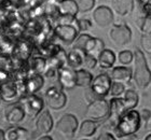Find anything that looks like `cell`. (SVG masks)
I'll use <instances>...</instances> for the list:
<instances>
[{
    "instance_id": "1",
    "label": "cell",
    "mask_w": 151,
    "mask_h": 140,
    "mask_svg": "<svg viewBox=\"0 0 151 140\" xmlns=\"http://www.w3.org/2000/svg\"><path fill=\"white\" fill-rule=\"evenodd\" d=\"M134 70L133 80L136 86L140 90H145L151 83V70L149 69L147 58L142 50L135 49L134 51Z\"/></svg>"
},
{
    "instance_id": "36",
    "label": "cell",
    "mask_w": 151,
    "mask_h": 140,
    "mask_svg": "<svg viewBox=\"0 0 151 140\" xmlns=\"http://www.w3.org/2000/svg\"><path fill=\"white\" fill-rule=\"evenodd\" d=\"M78 28L80 32H82V31H88V29L92 28V22L90 19H78Z\"/></svg>"
},
{
    "instance_id": "32",
    "label": "cell",
    "mask_w": 151,
    "mask_h": 140,
    "mask_svg": "<svg viewBox=\"0 0 151 140\" xmlns=\"http://www.w3.org/2000/svg\"><path fill=\"white\" fill-rule=\"evenodd\" d=\"M32 67L35 73H43L47 68V59H44L43 57H36L32 60Z\"/></svg>"
},
{
    "instance_id": "17",
    "label": "cell",
    "mask_w": 151,
    "mask_h": 140,
    "mask_svg": "<svg viewBox=\"0 0 151 140\" xmlns=\"http://www.w3.org/2000/svg\"><path fill=\"white\" fill-rule=\"evenodd\" d=\"M0 99L8 103H15L19 99V92L12 84L6 83L0 85Z\"/></svg>"
},
{
    "instance_id": "3",
    "label": "cell",
    "mask_w": 151,
    "mask_h": 140,
    "mask_svg": "<svg viewBox=\"0 0 151 140\" xmlns=\"http://www.w3.org/2000/svg\"><path fill=\"white\" fill-rule=\"evenodd\" d=\"M79 128V122L76 115L66 113L57 121L55 125V131L64 139H71L75 137Z\"/></svg>"
},
{
    "instance_id": "14",
    "label": "cell",
    "mask_w": 151,
    "mask_h": 140,
    "mask_svg": "<svg viewBox=\"0 0 151 140\" xmlns=\"http://www.w3.org/2000/svg\"><path fill=\"white\" fill-rule=\"evenodd\" d=\"M25 110L22 105H15L12 103L4 111V118L10 125H17L25 118Z\"/></svg>"
},
{
    "instance_id": "7",
    "label": "cell",
    "mask_w": 151,
    "mask_h": 140,
    "mask_svg": "<svg viewBox=\"0 0 151 140\" xmlns=\"http://www.w3.org/2000/svg\"><path fill=\"white\" fill-rule=\"evenodd\" d=\"M22 107L25 110L26 115L30 118H37L44 108V101L42 98L37 96L36 94H27V96L21 103Z\"/></svg>"
},
{
    "instance_id": "44",
    "label": "cell",
    "mask_w": 151,
    "mask_h": 140,
    "mask_svg": "<svg viewBox=\"0 0 151 140\" xmlns=\"http://www.w3.org/2000/svg\"><path fill=\"white\" fill-rule=\"evenodd\" d=\"M145 140H151V131H150V134H148L145 137Z\"/></svg>"
},
{
    "instance_id": "25",
    "label": "cell",
    "mask_w": 151,
    "mask_h": 140,
    "mask_svg": "<svg viewBox=\"0 0 151 140\" xmlns=\"http://www.w3.org/2000/svg\"><path fill=\"white\" fill-rule=\"evenodd\" d=\"M105 49V43L104 41L96 37H91V39L88 40L86 47H85L84 52L88 54L98 57V55L101 53V51Z\"/></svg>"
},
{
    "instance_id": "10",
    "label": "cell",
    "mask_w": 151,
    "mask_h": 140,
    "mask_svg": "<svg viewBox=\"0 0 151 140\" xmlns=\"http://www.w3.org/2000/svg\"><path fill=\"white\" fill-rule=\"evenodd\" d=\"M79 29L75 25L66 24H57L54 28V34L57 39H60L65 44H73L76 38L78 37Z\"/></svg>"
},
{
    "instance_id": "8",
    "label": "cell",
    "mask_w": 151,
    "mask_h": 140,
    "mask_svg": "<svg viewBox=\"0 0 151 140\" xmlns=\"http://www.w3.org/2000/svg\"><path fill=\"white\" fill-rule=\"evenodd\" d=\"M111 83H112V80H111L110 75L104 72V73H99L95 78H93V81H92L90 87L94 90V93L99 98H105L109 94Z\"/></svg>"
},
{
    "instance_id": "2",
    "label": "cell",
    "mask_w": 151,
    "mask_h": 140,
    "mask_svg": "<svg viewBox=\"0 0 151 140\" xmlns=\"http://www.w3.org/2000/svg\"><path fill=\"white\" fill-rule=\"evenodd\" d=\"M142 126V116L137 110L129 109L126 110L119 121L116 123L114 131L116 135L120 137L127 136V135H134L139 131Z\"/></svg>"
},
{
    "instance_id": "6",
    "label": "cell",
    "mask_w": 151,
    "mask_h": 140,
    "mask_svg": "<svg viewBox=\"0 0 151 140\" xmlns=\"http://www.w3.org/2000/svg\"><path fill=\"white\" fill-rule=\"evenodd\" d=\"M44 101L47 106L52 110H62L67 103V96L62 87H49L44 95Z\"/></svg>"
},
{
    "instance_id": "30",
    "label": "cell",
    "mask_w": 151,
    "mask_h": 140,
    "mask_svg": "<svg viewBox=\"0 0 151 140\" xmlns=\"http://www.w3.org/2000/svg\"><path fill=\"white\" fill-rule=\"evenodd\" d=\"M125 84L121 83V82H116L112 81L110 86V90H109V94H110L112 97H121L125 92Z\"/></svg>"
},
{
    "instance_id": "16",
    "label": "cell",
    "mask_w": 151,
    "mask_h": 140,
    "mask_svg": "<svg viewBox=\"0 0 151 140\" xmlns=\"http://www.w3.org/2000/svg\"><path fill=\"white\" fill-rule=\"evenodd\" d=\"M44 77L42 73H35L29 77L25 82V90L27 94H36L43 87Z\"/></svg>"
},
{
    "instance_id": "23",
    "label": "cell",
    "mask_w": 151,
    "mask_h": 140,
    "mask_svg": "<svg viewBox=\"0 0 151 140\" xmlns=\"http://www.w3.org/2000/svg\"><path fill=\"white\" fill-rule=\"evenodd\" d=\"M57 10H58V14H62V15L77 16V14L79 13L76 0H60L57 3Z\"/></svg>"
},
{
    "instance_id": "41",
    "label": "cell",
    "mask_w": 151,
    "mask_h": 140,
    "mask_svg": "<svg viewBox=\"0 0 151 140\" xmlns=\"http://www.w3.org/2000/svg\"><path fill=\"white\" fill-rule=\"evenodd\" d=\"M38 139L39 140H52L53 138L51 137V136H49L47 134H45V135H41V137H39Z\"/></svg>"
},
{
    "instance_id": "33",
    "label": "cell",
    "mask_w": 151,
    "mask_h": 140,
    "mask_svg": "<svg viewBox=\"0 0 151 140\" xmlns=\"http://www.w3.org/2000/svg\"><path fill=\"white\" fill-rule=\"evenodd\" d=\"M140 44L142 51L151 55V34H144L140 36Z\"/></svg>"
},
{
    "instance_id": "15",
    "label": "cell",
    "mask_w": 151,
    "mask_h": 140,
    "mask_svg": "<svg viewBox=\"0 0 151 140\" xmlns=\"http://www.w3.org/2000/svg\"><path fill=\"white\" fill-rule=\"evenodd\" d=\"M111 80L121 82L123 84H129L133 80V70L126 66H118L112 69L110 73Z\"/></svg>"
},
{
    "instance_id": "29",
    "label": "cell",
    "mask_w": 151,
    "mask_h": 140,
    "mask_svg": "<svg viewBox=\"0 0 151 140\" xmlns=\"http://www.w3.org/2000/svg\"><path fill=\"white\" fill-rule=\"evenodd\" d=\"M91 34H78V37L76 38V40L73 41V47H77V49H80V50L84 51L85 47L88 44V40L91 39Z\"/></svg>"
},
{
    "instance_id": "21",
    "label": "cell",
    "mask_w": 151,
    "mask_h": 140,
    "mask_svg": "<svg viewBox=\"0 0 151 140\" xmlns=\"http://www.w3.org/2000/svg\"><path fill=\"white\" fill-rule=\"evenodd\" d=\"M134 1L135 0H113V10L120 16L129 15L134 10Z\"/></svg>"
},
{
    "instance_id": "42",
    "label": "cell",
    "mask_w": 151,
    "mask_h": 140,
    "mask_svg": "<svg viewBox=\"0 0 151 140\" xmlns=\"http://www.w3.org/2000/svg\"><path fill=\"white\" fill-rule=\"evenodd\" d=\"M4 139H6V131L0 129V140H4Z\"/></svg>"
},
{
    "instance_id": "4",
    "label": "cell",
    "mask_w": 151,
    "mask_h": 140,
    "mask_svg": "<svg viewBox=\"0 0 151 140\" xmlns=\"http://www.w3.org/2000/svg\"><path fill=\"white\" fill-rule=\"evenodd\" d=\"M132 29L125 23L113 25L109 30V38L116 47H125L132 41Z\"/></svg>"
},
{
    "instance_id": "31",
    "label": "cell",
    "mask_w": 151,
    "mask_h": 140,
    "mask_svg": "<svg viewBox=\"0 0 151 140\" xmlns=\"http://www.w3.org/2000/svg\"><path fill=\"white\" fill-rule=\"evenodd\" d=\"M79 13L90 12L95 6V0H76Z\"/></svg>"
},
{
    "instance_id": "19",
    "label": "cell",
    "mask_w": 151,
    "mask_h": 140,
    "mask_svg": "<svg viewBox=\"0 0 151 140\" xmlns=\"http://www.w3.org/2000/svg\"><path fill=\"white\" fill-rule=\"evenodd\" d=\"M116 53L110 49H104L97 57V65L101 69H110L116 62Z\"/></svg>"
},
{
    "instance_id": "13",
    "label": "cell",
    "mask_w": 151,
    "mask_h": 140,
    "mask_svg": "<svg viewBox=\"0 0 151 140\" xmlns=\"http://www.w3.org/2000/svg\"><path fill=\"white\" fill-rule=\"evenodd\" d=\"M36 131L39 135L49 134L54 127V121L49 110H42L37 115L36 120Z\"/></svg>"
},
{
    "instance_id": "18",
    "label": "cell",
    "mask_w": 151,
    "mask_h": 140,
    "mask_svg": "<svg viewBox=\"0 0 151 140\" xmlns=\"http://www.w3.org/2000/svg\"><path fill=\"white\" fill-rule=\"evenodd\" d=\"M84 51L73 47V50L67 54V66L73 69H79L83 67V59H84Z\"/></svg>"
},
{
    "instance_id": "38",
    "label": "cell",
    "mask_w": 151,
    "mask_h": 140,
    "mask_svg": "<svg viewBox=\"0 0 151 140\" xmlns=\"http://www.w3.org/2000/svg\"><path fill=\"white\" fill-rule=\"evenodd\" d=\"M142 14L146 16H151V0H148L145 4L142 6Z\"/></svg>"
},
{
    "instance_id": "40",
    "label": "cell",
    "mask_w": 151,
    "mask_h": 140,
    "mask_svg": "<svg viewBox=\"0 0 151 140\" xmlns=\"http://www.w3.org/2000/svg\"><path fill=\"white\" fill-rule=\"evenodd\" d=\"M145 128L147 129V131H151V114L149 115L148 118H146V121H145Z\"/></svg>"
},
{
    "instance_id": "28",
    "label": "cell",
    "mask_w": 151,
    "mask_h": 140,
    "mask_svg": "<svg viewBox=\"0 0 151 140\" xmlns=\"http://www.w3.org/2000/svg\"><path fill=\"white\" fill-rule=\"evenodd\" d=\"M118 60L121 65L124 66H129L131 65L134 60V52L129 50H124L121 51L119 54H118Z\"/></svg>"
},
{
    "instance_id": "37",
    "label": "cell",
    "mask_w": 151,
    "mask_h": 140,
    "mask_svg": "<svg viewBox=\"0 0 151 140\" xmlns=\"http://www.w3.org/2000/svg\"><path fill=\"white\" fill-rule=\"evenodd\" d=\"M114 139H116V136L112 133H109V131H104V133H101L97 137V140H114Z\"/></svg>"
},
{
    "instance_id": "35",
    "label": "cell",
    "mask_w": 151,
    "mask_h": 140,
    "mask_svg": "<svg viewBox=\"0 0 151 140\" xmlns=\"http://www.w3.org/2000/svg\"><path fill=\"white\" fill-rule=\"evenodd\" d=\"M83 97H84L85 101H88V103L99 98V97H98L97 95L94 93V90H92L91 87H86V88H85L84 94H83Z\"/></svg>"
},
{
    "instance_id": "12",
    "label": "cell",
    "mask_w": 151,
    "mask_h": 140,
    "mask_svg": "<svg viewBox=\"0 0 151 140\" xmlns=\"http://www.w3.org/2000/svg\"><path fill=\"white\" fill-rule=\"evenodd\" d=\"M57 81L64 90H71L76 87V69L69 66H63L57 70Z\"/></svg>"
},
{
    "instance_id": "39",
    "label": "cell",
    "mask_w": 151,
    "mask_h": 140,
    "mask_svg": "<svg viewBox=\"0 0 151 140\" xmlns=\"http://www.w3.org/2000/svg\"><path fill=\"white\" fill-rule=\"evenodd\" d=\"M139 113H140V116H142V120H144V121H146V118H148L149 115L151 114L150 110H148V109H144V110H142V112H139Z\"/></svg>"
},
{
    "instance_id": "43",
    "label": "cell",
    "mask_w": 151,
    "mask_h": 140,
    "mask_svg": "<svg viewBox=\"0 0 151 140\" xmlns=\"http://www.w3.org/2000/svg\"><path fill=\"white\" fill-rule=\"evenodd\" d=\"M136 1H137V2H138L140 6H142V4H145V3L147 2L148 0H136Z\"/></svg>"
},
{
    "instance_id": "34",
    "label": "cell",
    "mask_w": 151,
    "mask_h": 140,
    "mask_svg": "<svg viewBox=\"0 0 151 140\" xmlns=\"http://www.w3.org/2000/svg\"><path fill=\"white\" fill-rule=\"evenodd\" d=\"M97 66V57L91 55V54L85 53L84 59H83V67L88 70H92Z\"/></svg>"
},
{
    "instance_id": "5",
    "label": "cell",
    "mask_w": 151,
    "mask_h": 140,
    "mask_svg": "<svg viewBox=\"0 0 151 140\" xmlns=\"http://www.w3.org/2000/svg\"><path fill=\"white\" fill-rule=\"evenodd\" d=\"M108 115H109V101H107L105 98H98L90 103L86 107L85 116L93 121H104L108 118Z\"/></svg>"
},
{
    "instance_id": "11",
    "label": "cell",
    "mask_w": 151,
    "mask_h": 140,
    "mask_svg": "<svg viewBox=\"0 0 151 140\" xmlns=\"http://www.w3.org/2000/svg\"><path fill=\"white\" fill-rule=\"evenodd\" d=\"M125 111L126 108L122 97H112L109 100V115L107 118V121L111 127H116L119 118Z\"/></svg>"
},
{
    "instance_id": "26",
    "label": "cell",
    "mask_w": 151,
    "mask_h": 140,
    "mask_svg": "<svg viewBox=\"0 0 151 140\" xmlns=\"http://www.w3.org/2000/svg\"><path fill=\"white\" fill-rule=\"evenodd\" d=\"M123 101L125 105L126 110L129 109H135L139 101V96L137 92L134 90H125L124 94H123Z\"/></svg>"
},
{
    "instance_id": "27",
    "label": "cell",
    "mask_w": 151,
    "mask_h": 140,
    "mask_svg": "<svg viewBox=\"0 0 151 140\" xmlns=\"http://www.w3.org/2000/svg\"><path fill=\"white\" fill-rule=\"evenodd\" d=\"M136 25L138 27L139 31L144 34H151V16L144 15L142 17H139L136 21Z\"/></svg>"
},
{
    "instance_id": "20",
    "label": "cell",
    "mask_w": 151,
    "mask_h": 140,
    "mask_svg": "<svg viewBox=\"0 0 151 140\" xmlns=\"http://www.w3.org/2000/svg\"><path fill=\"white\" fill-rule=\"evenodd\" d=\"M97 128H98L97 122L93 121L91 118H86V120H84L81 124L79 125V128H78L79 136H81L82 138H91L97 131Z\"/></svg>"
},
{
    "instance_id": "22",
    "label": "cell",
    "mask_w": 151,
    "mask_h": 140,
    "mask_svg": "<svg viewBox=\"0 0 151 140\" xmlns=\"http://www.w3.org/2000/svg\"><path fill=\"white\" fill-rule=\"evenodd\" d=\"M93 75L90 70L85 68L76 69V85L78 87L86 88L91 86V83L93 81Z\"/></svg>"
},
{
    "instance_id": "24",
    "label": "cell",
    "mask_w": 151,
    "mask_h": 140,
    "mask_svg": "<svg viewBox=\"0 0 151 140\" xmlns=\"http://www.w3.org/2000/svg\"><path fill=\"white\" fill-rule=\"evenodd\" d=\"M29 131L24 127L12 125V127H10L6 131V140H26L29 139Z\"/></svg>"
},
{
    "instance_id": "9",
    "label": "cell",
    "mask_w": 151,
    "mask_h": 140,
    "mask_svg": "<svg viewBox=\"0 0 151 140\" xmlns=\"http://www.w3.org/2000/svg\"><path fill=\"white\" fill-rule=\"evenodd\" d=\"M93 21L98 27L106 28L112 25L114 21L113 11L107 6H99L93 11Z\"/></svg>"
}]
</instances>
